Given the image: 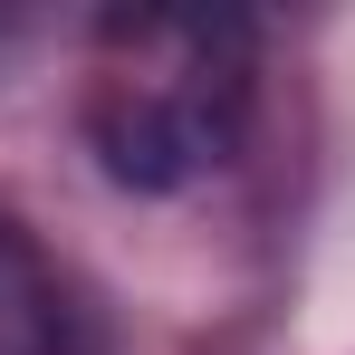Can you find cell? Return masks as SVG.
Returning <instances> with one entry per match:
<instances>
[{
  "label": "cell",
  "instance_id": "1",
  "mask_svg": "<svg viewBox=\"0 0 355 355\" xmlns=\"http://www.w3.org/2000/svg\"><path fill=\"white\" fill-rule=\"evenodd\" d=\"M250 125V29L202 10H125L87 58V144L125 192H192Z\"/></svg>",
  "mask_w": 355,
  "mask_h": 355
},
{
  "label": "cell",
  "instance_id": "2",
  "mask_svg": "<svg viewBox=\"0 0 355 355\" xmlns=\"http://www.w3.org/2000/svg\"><path fill=\"white\" fill-rule=\"evenodd\" d=\"M58 346V288L39 279V259L0 221V355H49Z\"/></svg>",
  "mask_w": 355,
  "mask_h": 355
}]
</instances>
